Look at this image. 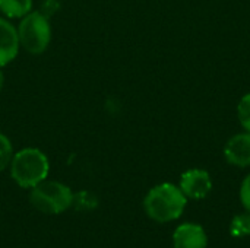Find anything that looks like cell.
Masks as SVG:
<instances>
[{"label":"cell","mask_w":250,"mask_h":248,"mask_svg":"<svg viewBox=\"0 0 250 248\" xmlns=\"http://www.w3.org/2000/svg\"><path fill=\"white\" fill-rule=\"evenodd\" d=\"M240 202L245 208V210L250 213V174L243 180L240 186Z\"/></svg>","instance_id":"13"},{"label":"cell","mask_w":250,"mask_h":248,"mask_svg":"<svg viewBox=\"0 0 250 248\" xmlns=\"http://www.w3.org/2000/svg\"><path fill=\"white\" fill-rule=\"evenodd\" d=\"M50 164L47 156L37 148H25L10 161V175L22 189H32L48 175Z\"/></svg>","instance_id":"2"},{"label":"cell","mask_w":250,"mask_h":248,"mask_svg":"<svg viewBox=\"0 0 250 248\" xmlns=\"http://www.w3.org/2000/svg\"><path fill=\"white\" fill-rule=\"evenodd\" d=\"M188 205V197L183 194L179 186L171 183H163L152 187L144 200V209L146 215L160 224L177 221Z\"/></svg>","instance_id":"1"},{"label":"cell","mask_w":250,"mask_h":248,"mask_svg":"<svg viewBox=\"0 0 250 248\" xmlns=\"http://www.w3.org/2000/svg\"><path fill=\"white\" fill-rule=\"evenodd\" d=\"M19 44L31 54H41L51 41V26L48 18L41 12H29L18 26Z\"/></svg>","instance_id":"4"},{"label":"cell","mask_w":250,"mask_h":248,"mask_svg":"<svg viewBox=\"0 0 250 248\" xmlns=\"http://www.w3.org/2000/svg\"><path fill=\"white\" fill-rule=\"evenodd\" d=\"M230 235L233 238H243L250 235V213H239L230 224Z\"/></svg>","instance_id":"10"},{"label":"cell","mask_w":250,"mask_h":248,"mask_svg":"<svg viewBox=\"0 0 250 248\" xmlns=\"http://www.w3.org/2000/svg\"><path fill=\"white\" fill-rule=\"evenodd\" d=\"M207 246L208 235L199 224H182L173 234L174 248H207Z\"/></svg>","instance_id":"6"},{"label":"cell","mask_w":250,"mask_h":248,"mask_svg":"<svg viewBox=\"0 0 250 248\" xmlns=\"http://www.w3.org/2000/svg\"><path fill=\"white\" fill-rule=\"evenodd\" d=\"M19 45L18 29L6 19L0 18V67L15 60Z\"/></svg>","instance_id":"8"},{"label":"cell","mask_w":250,"mask_h":248,"mask_svg":"<svg viewBox=\"0 0 250 248\" xmlns=\"http://www.w3.org/2000/svg\"><path fill=\"white\" fill-rule=\"evenodd\" d=\"M237 115L242 127L250 133V92L240 99L237 105Z\"/></svg>","instance_id":"12"},{"label":"cell","mask_w":250,"mask_h":248,"mask_svg":"<svg viewBox=\"0 0 250 248\" xmlns=\"http://www.w3.org/2000/svg\"><path fill=\"white\" fill-rule=\"evenodd\" d=\"M32 10V0H0V12L7 18H23Z\"/></svg>","instance_id":"9"},{"label":"cell","mask_w":250,"mask_h":248,"mask_svg":"<svg viewBox=\"0 0 250 248\" xmlns=\"http://www.w3.org/2000/svg\"><path fill=\"white\" fill-rule=\"evenodd\" d=\"M179 187L188 199L201 200L211 193L212 180L208 171L201 168H193L182 174Z\"/></svg>","instance_id":"5"},{"label":"cell","mask_w":250,"mask_h":248,"mask_svg":"<svg viewBox=\"0 0 250 248\" xmlns=\"http://www.w3.org/2000/svg\"><path fill=\"white\" fill-rule=\"evenodd\" d=\"M3 83H4V76H3V72L0 70V91L3 89Z\"/></svg>","instance_id":"14"},{"label":"cell","mask_w":250,"mask_h":248,"mask_svg":"<svg viewBox=\"0 0 250 248\" xmlns=\"http://www.w3.org/2000/svg\"><path fill=\"white\" fill-rule=\"evenodd\" d=\"M29 202L42 213L59 215L66 212L73 205V193L63 183L44 180L32 187Z\"/></svg>","instance_id":"3"},{"label":"cell","mask_w":250,"mask_h":248,"mask_svg":"<svg viewBox=\"0 0 250 248\" xmlns=\"http://www.w3.org/2000/svg\"><path fill=\"white\" fill-rule=\"evenodd\" d=\"M224 156L231 165L250 167V133H239L229 139L224 146Z\"/></svg>","instance_id":"7"},{"label":"cell","mask_w":250,"mask_h":248,"mask_svg":"<svg viewBox=\"0 0 250 248\" xmlns=\"http://www.w3.org/2000/svg\"><path fill=\"white\" fill-rule=\"evenodd\" d=\"M13 158V146L7 136L0 133V171H3Z\"/></svg>","instance_id":"11"}]
</instances>
